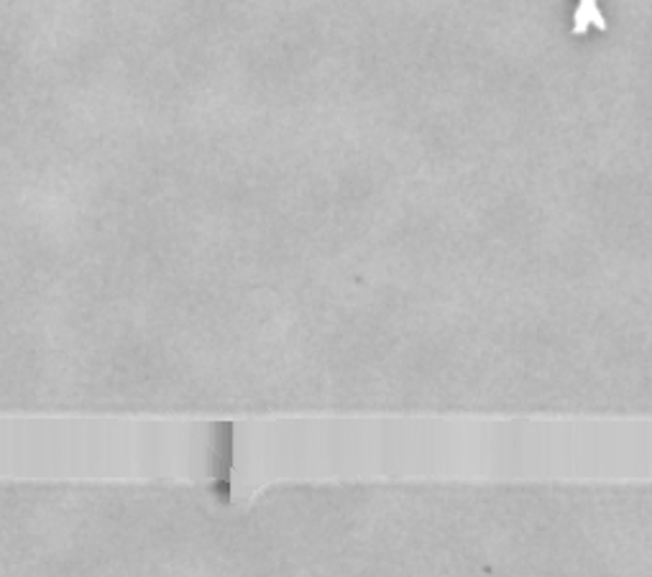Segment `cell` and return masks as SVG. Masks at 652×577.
I'll use <instances>...</instances> for the list:
<instances>
[{"label": "cell", "mask_w": 652, "mask_h": 577, "mask_svg": "<svg viewBox=\"0 0 652 577\" xmlns=\"http://www.w3.org/2000/svg\"><path fill=\"white\" fill-rule=\"evenodd\" d=\"M591 26L598 31H606V19H604L602 8H598V0H579V8H575V13H573L571 34L581 36V34H586Z\"/></svg>", "instance_id": "1"}]
</instances>
